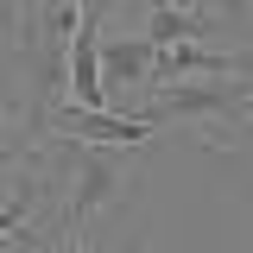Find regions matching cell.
I'll list each match as a JSON object with an SVG mask.
<instances>
[{"mask_svg":"<svg viewBox=\"0 0 253 253\" xmlns=\"http://www.w3.org/2000/svg\"><path fill=\"white\" fill-rule=\"evenodd\" d=\"M51 152H57V171L70 177V203H63V234H89L95 215H108V209H121L126 196H133V165L121 152H108V146H76V139H51Z\"/></svg>","mask_w":253,"mask_h":253,"instance_id":"cell-1","label":"cell"},{"mask_svg":"<svg viewBox=\"0 0 253 253\" xmlns=\"http://www.w3.org/2000/svg\"><path fill=\"white\" fill-rule=\"evenodd\" d=\"M139 121H184V126H228V146L253 121V83L241 76H196V83H165L139 108Z\"/></svg>","mask_w":253,"mask_h":253,"instance_id":"cell-2","label":"cell"},{"mask_svg":"<svg viewBox=\"0 0 253 253\" xmlns=\"http://www.w3.org/2000/svg\"><path fill=\"white\" fill-rule=\"evenodd\" d=\"M38 139H76V146L126 152V146H146V139H152V121H139V114H89V108H70V101H63L57 114L44 121Z\"/></svg>","mask_w":253,"mask_h":253,"instance_id":"cell-3","label":"cell"},{"mask_svg":"<svg viewBox=\"0 0 253 253\" xmlns=\"http://www.w3.org/2000/svg\"><path fill=\"white\" fill-rule=\"evenodd\" d=\"M70 108L108 114V89H101V6H83V26L70 44Z\"/></svg>","mask_w":253,"mask_h":253,"instance_id":"cell-4","label":"cell"},{"mask_svg":"<svg viewBox=\"0 0 253 253\" xmlns=\"http://www.w3.org/2000/svg\"><path fill=\"white\" fill-rule=\"evenodd\" d=\"M228 26V6H146V44L152 51H171V44H196V38H209V32Z\"/></svg>","mask_w":253,"mask_h":253,"instance_id":"cell-5","label":"cell"},{"mask_svg":"<svg viewBox=\"0 0 253 253\" xmlns=\"http://www.w3.org/2000/svg\"><path fill=\"white\" fill-rule=\"evenodd\" d=\"M152 63H158V51L146 38H101V89H108V101H126V89H146Z\"/></svg>","mask_w":253,"mask_h":253,"instance_id":"cell-6","label":"cell"},{"mask_svg":"<svg viewBox=\"0 0 253 253\" xmlns=\"http://www.w3.org/2000/svg\"><path fill=\"white\" fill-rule=\"evenodd\" d=\"M19 158H26V139L6 126V108H0V203H13V177H19Z\"/></svg>","mask_w":253,"mask_h":253,"instance_id":"cell-7","label":"cell"},{"mask_svg":"<svg viewBox=\"0 0 253 253\" xmlns=\"http://www.w3.org/2000/svg\"><path fill=\"white\" fill-rule=\"evenodd\" d=\"M32 196H38V190H32V184H19V190H13V203H0V241H6V234H13V228L26 221V209H32Z\"/></svg>","mask_w":253,"mask_h":253,"instance_id":"cell-8","label":"cell"},{"mask_svg":"<svg viewBox=\"0 0 253 253\" xmlns=\"http://www.w3.org/2000/svg\"><path fill=\"white\" fill-rule=\"evenodd\" d=\"M228 76H241V83H253V44H241V51H228Z\"/></svg>","mask_w":253,"mask_h":253,"instance_id":"cell-9","label":"cell"}]
</instances>
